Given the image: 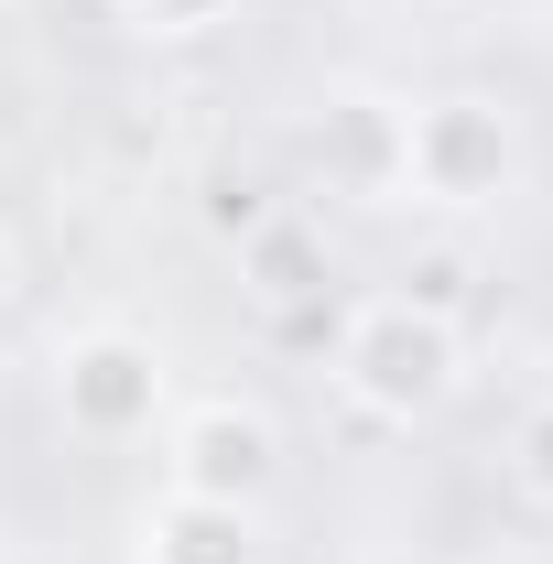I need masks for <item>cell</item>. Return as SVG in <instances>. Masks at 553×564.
I'll return each instance as SVG.
<instances>
[{"mask_svg": "<svg viewBox=\"0 0 553 564\" xmlns=\"http://www.w3.org/2000/svg\"><path fill=\"white\" fill-rule=\"evenodd\" d=\"M239 282H250L272 315H304V304L326 293V239H315L304 217H282V207H272L250 239H239Z\"/></svg>", "mask_w": 553, "mask_h": 564, "instance_id": "52a82bcc", "label": "cell"}, {"mask_svg": "<svg viewBox=\"0 0 553 564\" xmlns=\"http://www.w3.org/2000/svg\"><path fill=\"white\" fill-rule=\"evenodd\" d=\"M315 163H326L337 196H402V98H369V87L326 98V120H315Z\"/></svg>", "mask_w": 553, "mask_h": 564, "instance_id": "5b68a950", "label": "cell"}, {"mask_svg": "<svg viewBox=\"0 0 553 564\" xmlns=\"http://www.w3.org/2000/svg\"><path fill=\"white\" fill-rule=\"evenodd\" d=\"M141 564H261V510L163 489L141 510Z\"/></svg>", "mask_w": 553, "mask_h": 564, "instance_id": "8992f818", "label": "cell"}, {"mask_svg": "<svg viewBox=\"0 0 553 564\" xmlns=\"http://www.w3.org/2000/svg\"><path fill=\"white\" fill-rule=\"evenodd\" d=\"M467 380V337L456 315H423L413 293H369L337 326V391L380 423H434Z\"/></svg>", "mask_w": 553, "mask_h": 564, "instance_id": "6da1fadb", "label": "cell"}, {"mask_svg": "<svg viewBox=\"0 0 553 564\" xmlns=\"http://www.w3.org/2000/svg\"><path fill=\"white\" fill-rule=\"evenodd\" d=\"M402 196H423L445 217H478L499 196H521V120L499 98H478V87L402 109Z\"/></svg>", "mask_w": 553, "mask_h": 564, "instance_id": "7a4b0ae2", "label": "cell"}, {"mask_svg": "<svg viewBox=\"0 0 553 564\" xmlns=\"http://www.w3.org/2000/svg\"><path fill=\"white\" fill-rule=\"evenodd\" d=\"M120 22H131L141 44H196V33H217L239 0H109Z\"/></svg>", "mask_w": 553, "mask_h": 564, "instance_id": "ba28073f", "label": "cell"}, {"mask_svg": "<svg viewBox=\"0 0 553 564\" xmlns=\"http://www.w3.org/2000/svg\"><path fill=\"white\" fill-rule=\"evenodd\" d=\"M510 478H521V499H532V510H553V402H532V413H521V434H510Z\"/></svg>", "mask_w": 553, "mask_h": 564, "instance_id": "9c48e42d", "label": "cell"}, {"mask_svg": "<svg viewBox=\"0 0 553 564\" xmlns=\"http://www.w3.org/2000/svg\"><path fill=\"white\" fill-rule=\"evenodd\" d=\"M413 304H423V315H456V304H467V261H456V250L413 261Z\"/></svg>", "mask_w": 553, "mask_h": 564, "instance_id": "30bf717a", "label": "cell"}, {"mask_svg": "<svg viewBox=\"0 0 553 564\" xmlns=\"http://www.w3.org/2000/svg\"><path fill=\"white\" fill-rule=\"evenodd\" d=\"M174 489L185 499H239V510H261V489L282 478V434L272 413H250V402H196V413L174 423Z\"/></svg>", "mask_w": 553, "mask_h": 564, "instance_id": "277c9868", "label": "cell"}, {"mask_svg": "<svg viewBox=\"0 0 553 564\" xmlns=\"http://www.w3.org/2000/svg\"><path fill=\"white\" fill-rule=\"evenodd\" d=\"M163 402H174V369L131 326H87L55 348V413H66L76 445H141L163 423Z\"/></svg>", "mask_w": 553, "mask_h": 564, "instance_id": "3957f363", "label": "cell"}]
</instances>
